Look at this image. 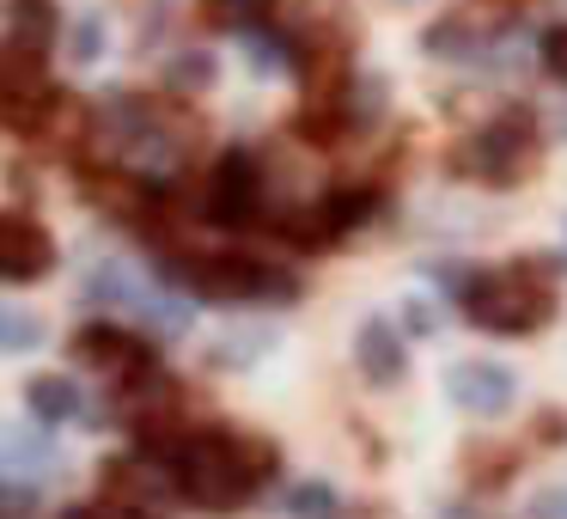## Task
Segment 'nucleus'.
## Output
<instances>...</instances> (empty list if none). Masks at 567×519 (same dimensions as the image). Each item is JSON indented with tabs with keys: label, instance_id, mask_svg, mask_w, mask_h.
<instances>
[{
	"label": "nucleus",
	"instance_id": "f257e3e1",
	"mask_svg": "<svg viewBox=\"0 0 567 519\" xmlns=\"http://www.w3.org/2000/svg\"><path fill=\"white\" fill-rule=\"evenodd\" d=\"M275 465H281V452L245 428L184 434L172 452V489L208 513H226V507H245L275 477Z\"/></svg>",
	"mask_w": 567,
	"mask_h": 519
},
{
	"label": "nucleus",
	"instance_id": "f03ea898",
	"mask_svg": "<svg viewBox=\"0 0 567 519\" xmlns=\"http://www.w3.org/2000/svg\"><path fill=\"white\" fill-rule=\"evenodd\" d=\"M464 312H470V324H482V330H494V336H530V330H543V324L555 318V287L543 282L537 269H488V275H476V282L464 287Z\"/></svg>",
	"mask_w": 567,
	"mask_h": 519
},
{
	"label": "nucleus",
	"instance_id": "7ed1b4c3",
	"mask_svg": "<svg viewBox=\"0 0 567 519\" xmlns=\"http://www.w3.org/2000/svg\"><path fill=\"white\" fill-rule=\"evenodd\" d=\"M189 287L208 299H287L293 294V275L275 269L262 257H245V251H208V257L184 263Z\"/></svg>",
	"mask_w": 567,
	"mask_h": 519
},
{
	"label": "nucleus",
	"instance_id": "20e7f679",
	"mask_svg": "<svg viewBox=\"0 0 567 519\" xmlns=\"http://www.w3.org/2000/svg\"><path fill=\"white\" fill-rule=\"evenodd\" d=\"M55 111V86L43 74L38 43H13L0 50V123L7 129H38Z\"/></svg>",
	"mask_w": 567,
	"mask_h": 519
},
{
	"label": "nucleus",
	"instance_id": "39448f33",
	"mask_svg": "<svg viewBox=\"0 0 567 519\" xmlns=\"http://www.w3.org/2000/svg\"><path fill=\"white\" fill-rule=\"evenodd\" d=\"M74 360L99 367L104 379H116V385H135L141 373H153V348L141 343V336H128V330H111V324L80 330L74 336Z\"/></svg>",
	"mask_w": 567,
	"mask_h": 519
},
{
	"label": "nucleus",
	"instance_id": "423d86ee",
	"mask_svg": "<svg viewBox=\"0 0 567 519\" xmlns=\"http://www.w3.org/2000/svg\"><path fill=\"white\" fill-rule=\"evenodd\" d=\"M55 263V245L38 221L25 214H0V282H31Z\"/></svg>",
	"mask_w": 567,
	"mask_h": 519
},
{
	"label": "nucleus",
	"instance_id": "0eeeda50",
	"mask_svg": "<svg viewBox=\"0 0 567 519\" xmlns=\"http://www.w3.org/2000/svg\"><path fill=\"white\" fill-rule=\"evenodd\" d=\"M257 202H262L257 165H250L245 153H233V160L214 172V184H208V214H214V221H226V226H238V221L257 214Z\"/></svg>",
	"mask_w": 567,
	"mask_h": 519
},
{
	"label": "nucleus",
	"instance_id": "6e6552de",
	"mask_svg": "<svg viewBox=\"0 0 567 519\" xmlns=\"http://www.w3.org/2000/svg\"><path fill=\"white\" fill-rule=\"evenodd\" d=\"M457 385H464V404H476V409H501L506 404V373H494V367H470V373H457Z\"/></svg>",
	"mask_w": 567,
	"mask_h": 519
},
{
	"label": "nucleus",
	"instance_id": "1a4fd4ad",
	"mask_svg": "<svg viewBox=\"0 0 567 519\" xmlns=\"http://www.w3.org/2000/svg\"><path fill=\"white\" fill-rule=\"evenodd\" d=\"M31 409L50 416V421L80 416V391H74V385H62V379H38V385H31Z\"/></svg>",
	"mask_w": 567,
	"mask_h": 519
},
{
	"label": "nucleus",
	"instance_id": "9d476101",
	"mask_svg": "<svg viewBox=\"0 0 567 519\" xmlns=\"http://www.w3.org/2000/svg\"><path fill=\"white\" fill-rule=\"evenodd\" d=\"M62 519H159V507H141V501H128V495H111V489H104V501L74 507V513H62Z\"/></svg>",
	"mask_w": 567,
	"mask_h": 519
},
{
	"label": "nucleus",
	"instance_id": "9b49d317",
	"mask_svg": "<svg viewBox=\"0 0 567 519\" xmlns=\"http://www.w3.org/2000/svg\"><path fill=\"white\" fill-rule=\"evenodd\" d=\"M360 360H367V373H379V379H391V373H396V348L384 343V330H367V343H360Z\"/></svg>",
	"mask_w": 567,
	"mask_h": 519
},
{
	"label": "nucleus",
	"instance_id": "f8f14e48",
	"mask_svg": "<svg viewBox=\"0 0 567 519\" xmlns=\"http://www.w3.org/2000/svg\"><path fill=\"white\" fill-rule=\"evenodd\" d=\"M287 507H293V513H318V519H323V513L336 507V495H330V489H299Z\"/></svg>",
	"mask_w": 567,
	"mask_h": 519
},
{
	"label": "nucleus",
	"instance_id": "ddd939ff",
	"mask_svg": "<svg viewBox=\"0 0 567 519\" xmlns=\"http://www.w3.org/2000/svg\"><path fill=\"white\" fill-rule=\"evenodd\" d=\"M543 55H549V68H555V74H567V31H555V38L543 43Z\"/></svg>",
	"mask_w": 567,
	"mask_h": 519
}]
</instances>
